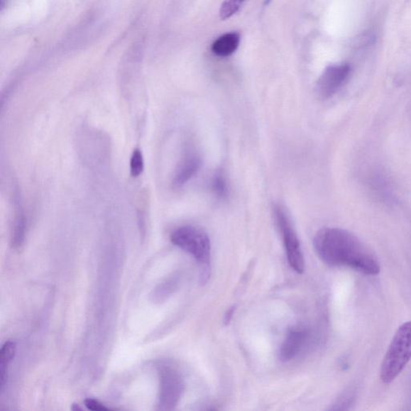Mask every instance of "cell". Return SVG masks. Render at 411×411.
I'll use <instances>...</instances> for the list:
<instances>
[{
    "label": "cell",
    "instance_id": "cell-1",
    "mask_svg": "<svg viewBox=\"0 0 411 411\" xmlns=\"http://www.w3.org/2000/svg\"><path fill=\"white\" fill-rule=\"evenodd\" d=\"M314 246L319 258L329 266L346 267L367 275L381 272L377 256L351 231L321 229L314 236Z\"/></svg>",
    "mask_w": 411,
    "mask_h": 411
},
{
    "label": "cell",
    "instance_id": "cell-2",
    "mask_svg": "<svg viewBox=\"0 0 411 411\" xmlns=\"http://www.w3.org/2000/svg\"><path fill=\"white\" fill-rule=\"evenodd\" d=\"M170 241L199 263L200 282L205 284L210 278L212 255L211 241L207 233L194 226H182L172 232Z\"/></svg>",
    "mask_w": 411,
    "mask_h": 411
},
{
    "label": "cell",
    "instance_id": "cell-3",
    "mask_svg": "<svg viewBox=\"0 0 411 411\" xmlns=\"http://www.w3.org/2000/svg\"><path fill=\"white\" fill-rule=\"evenodd\" d=\"M411 360V322L403 323L393 337L382 367L381 379L385 384L395 381Z\"/></svg>",
    "mask_w": 411,
    "mask_h": 411
},
{
    "label": "cell",
    "instance_id": "cell-4",
    "mask_svg": "<svg viewBox=\"0 0 411 411\" xmlns=\"http://www.w3.org/2000/svg\"><path fill=\"white\" fill-rule=\"evenodd\" d=\"M273 212L275 223L283 241L288 263L294 271L302 274L305 271V259L296 231L294 230L291 220L283 207L275 205Z\"/></svg>",
    "mask_w": 411,
    "mask_h": 411
},
{
    "label": "cell",
    "instance_id": "cell-5",
    "mask_svg": "<svg viewBox=\"0 0 411 411\" xmlns=\"http://www.w3.org/2000/svg\"><path fill=\"white\" fill-rule=\"evenodd\" d=\"M158 374L160 380L159 407L164 410H172L180 402L183 394V377L177 368L168 363L159 366Z\"/></svg>",
    "mask_w": 411,
    "mask_h": 411
},
{
    "label": "cell",
    "instance_id": "cell-6",
    "mask_svg": "<svg viewBox=\"0 0 411 411\" xmlns=\"http://www.w3.org/2000/svg\"><path fill=\"white\" fill-rule=\"evenodd\" d=\"M351 73L348 64L330 65L325 69L317 84V92L322 99H329L346 84Z\"/></svg>",
    "mask_w": 411,
    "mask_h": 411
},
{
    "label": "cell",
    "instance_id": "cell-7",
    "mask_svg": "<svg viewBox=\"0 0 411 411\" xmlns=\"http://www.w3.org/2000/svg\"><path fill=\"white\" fill-rule=\"evenodd\" d=\"M309 331L305 329H292L288 331L280 349V359L284 363L295 358L309 339Z\"/></svg>",
    "mask_w": 411,
    "mask_h": 411
},
{
    "label": "cell",
    "instance_id": "cell-8",
    "mask_svg": "<svg viewBox=\"0 0 411 411\" xmlns=\"http://www.w3.org/2000/svg\"><path fill=\"white\" fill-rule=\"evenodd\" d=\"M201 164V158L197 153L194 150L187 151L176 169L172 182L174 187L180 188L185 185L197 174Z\"/></svg>",
    "mask_w": 411,
    "mask_h": 411
},
{
    "label": "cell",
    "instance_id": "cell-9",
    "mask_svg": "<svg viewBox=\"0 0 411 411\" xmlns=\"http://www.w3.org/2000/svg\"><path fill=\"white\" fill-rule=\"evenodd\" d=\"M27 231V219L23 211L20 201L16 202L15 218L12 226L11 245L16 249L20 248L26 239Z\"/></svg>",
    "mask_w": 411,
    "mask_h": 411
},
{
    "label": "cell",
    "instance_id": "cell-10",
    "mask_svg": "<svg viewBox=\"0 0 411 411\" xmlns=\"http://www.w3.org/2000/svg\"><path fill=\"white\" fill-rule=\"evenodd\" d=\"M241 41V36L236 33H231L220 36L212 45V51L217 56L226 57L234 53Z\"/></svg>",
    "mask_w": 411,
    "mask_h": 411
},
{
    "label": "cell",
    "instance_id": "cell-11",
    "mask_svg": "<svg viewBox=\"0 0 411 411\" xmlns=\"http://www.w3.org/2000/svg\"><path fill=\"white\" fill-rule=\"evenodd\" d=\"M16 352V345L14 341H8L4 343L0 351V389L4 386L7 379L9 366L14 359Z\"/></svg>",
    "mask_w": 411,
    "mask_h": 411
},
{
    "label": "cell",
    "instance_id": "cell-12",
    "mask_svg": "<svg viewBox=\"0 0 411 411\" xmlns=\"http://www.w3.org/2000/svg\"><path fill=\"white\" fill-rule=\"evenodd\" d=\"M212 190L214 194L217 195V197L219 199H224L228 197V181H226L223 171H217V172L214 175L212 180Z\"/></svg>",
    "mask_w": 411,
    "mask_h": 411
},
{
    "label": "cell",
    "instance_id": "cell-13",
    "mask_svg": "<svg viewBox=\"0 0 411 411\" xmlns=\"http://www.w3.org/2000/svg\"><path fill=\"white\" fill-rule=\"evenodd\" d=\"M245 0H225L222 6H221L219 16L221 20H226L236 14Z\"/></svg>",
    "mask_w": 411,
    "mask_h": 411
},
{
    "label": "cell",
    "instance_id": "cell-14",
    "mask_svg": "<svg viewBox=\"0 0 411 411\" xmlns=\"http://www.w3.org/2000/svg\"><path fill=\"white\" fill-rule=\"evenodd\" d=\"M355 400V390L349 389L337 398L331 410H346L351 407Z\"/></svg>",
    "mask_w": 411,
    "mask_h": 411
},
{
    "label": "cell",
    "instance_id": "cell-15",
    "mask_svg": "<svg viewBox=\"0 0 411 411\" xmlns=\"http://www.w3.org/2000/svg\"><path fill=\"white\" fill-rule=\"evenodd\" d=\"M144 158L142 151L135 149L131 158V174L133 177H137L143 174L144 170Z\"/></svg>",
    "mask_w": 411,
    "mask_h": 411
},
{
    "label": "cell",
    "instance_id": "cell-16",
    "mask_svg": "<svg viewBox=\"0 0 411 411\" xmlns=\"http://www.w3.org/2000/svg\"><path fill=\"white\" fill-rule=\"evenodd\" d=\"M177 284V280L176 279H171L162 286L160 292H158V297H168L170 293L175 290V288Z\"/></svg>",
    "mask_w": 411,
    "mask_h": 411
},
{
    "label": "cell",
    "instance_id": "cell-17",
    "mask_svg": "<svg viewBox=\"0 0 411 411\" xmlns=\"http://www.w3.org/2000/svg\"><path fill=\"white\" fill-rule=\"evenodd\" d=\"M85 407L90 410L94 411H106L109 410V408L104 406L102 403L99 401L94 400V398H87L84 401Z\"/></svg>",
    "mask_w": 411,
    "mask_h": 411
},
{
    "label": "cell",
    "instance_id": "cell-18",
    "mask_svg": "<svg viewBox=\"0 0 411 411\" xmlns=\"http://www.w3.org/2000/svg\"><path fill=\"white\" fill-rule=\"evenodd\" d=\"M235 309H236L235 307H232V308H231L228 311V312H226V314L225 315V319H224V322L226 324H228L230 322V321L231 320L233 314H234Z\"/></svg>",
    "mask_w": 411,
    "mask_h": 411
},
{
    "label": "cell",
    "instance_id": "cell-19",
    "mask_svg": "<svg viewBox=\"0 0 411 411\" xmlns=\"http://www.w3.org/2000/svg\"><path fill=\"white\" fill-rule=\"evenodd\" d=\"M72 410L77 411V410H82V409L81 407H79L78 404H73L72 405Z\"/></svg>",
    "mask_w": 411,
    "mask_h": 411
}]
</instances>
